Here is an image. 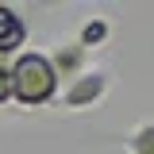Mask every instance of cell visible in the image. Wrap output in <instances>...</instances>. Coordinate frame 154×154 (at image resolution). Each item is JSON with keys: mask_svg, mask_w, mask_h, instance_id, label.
<instances>
[{"mask_svg": "<svg viewBox=\"0 0 154 154\" xmlns=\"http://www.w3.org/2000/svg\"><path fill=\"white\" fill-rule=\"evenodd\" d=\"M58 96H62V81H58L54 66H50V54L19 50L12 58V104H19V108H46Z\"/></svg>", "mask_w": 154, "mask_h": 154, "instance_id": "6da1fadb", "label": "cell"}, {"mask_svg": "<svg viewBox=\"0 0 154 154\" xmlns=\"http://www.w3.org/2000/svg\"><path fill=\"white\" fill-rule=\"evenodd\" d=\"M108 89H112V73L108 69H85L77 81H69L62 89L58 100H62L66 112H89V108H96L108 96Z\"/></svg>", "mask_w": 154, "mask_h": 154, "instance_id": "7a4b0ae2", "label": "cell"}, {"mask_svg": "<svg viewBox=\"0 0 154 154\" xmlns=\"http://www.w3.org/2000/svg\"><path fill=\"white\" fill-rule=\"evenodd\" d=\"M89 46H81V38H66V42H58L54 50H50V66H54V73L62 85H69L77 77L89 69Z\"/></svg>", "mask_w": 154, "mask_h": 154, "instance_id": "3957f363", "label": "cell"}, {"mask_svg": "<svg viewBox=\"0 0 154 154\" xmlns=\"http://www.w3.org/2000/svg\"><path fill=\"white\" fill-rule=\"evenodd\" d=\"M19 46H27V19L19 16V8L0 4V54L16 58Z\"/></svg>", "mask_w": 154, "mask_h": 154, "instance_id": "277c9868", "label": "cell"}, {"mask_svg": "<svg viewBox=\"0 0 154 154\" xmlns=\"http://www.w3.org/2000/svg\"><path fill=\"white\" fill-rule=\"evenodd\" d=\"M123 154H154V119L135 123L123 135Z\"/></svg>", "mask_w": 154, "mask_h": 154, "instance_id": "5b68a950", "label": "cell"}, {"mask_svg": "<svg viewBox=\"0 0 154 154\" xmlns=\"http://www.w3.org/2000/svg\"><path fill=\"white\" fill-rule=\"evenodd\" d=\"M77 38H81V46H89V50H96V46H104L108 38H112V19L104 16H93L81 31H77Z\"/></svg>", "mask_w": 154, "mask_h": 154, "instance_id": "8992f818", "label": "cell"}, {"mask_svg": "<svg viewBox=\"0 0 154 154\" xmlns=\"http://www.w3.org/2000/svg\"><path fill=\"white\" fill-rule=\"evenodd\" d=\"M12 104V58L0 54V108Z\"/></svg>", "mask_w": 154, "mask_h": 154, "instance_id": "52a82bcc", "label": "cell"}]
</instances>
